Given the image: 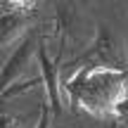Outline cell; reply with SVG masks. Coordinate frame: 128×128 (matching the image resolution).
<instances>
[{
  "label": "cell",
  "mask_w": 128,
  "mask_h": 128,
  "mask_svg": "<svg viewBox=\"0 0 128 128\" xmlns=\"http://www.w3.org/2000/svg\"><path fill=\"white\" fill-rule=\"evenodd\" d=\"M128 76L112 66L81 69L69 81V95L83 112L92 116H107L126 100Z\"/></svg>",
  "instance_id": "1"
}]
</instances>
